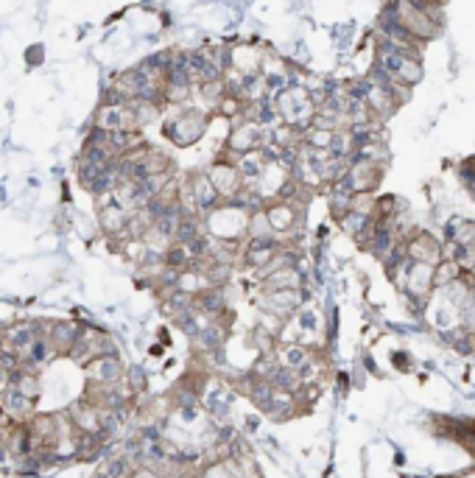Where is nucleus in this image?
Listing matches in <instances>:
<instances>
[{
    "label": "nucleus",
    "mask_w": 475,
    "mask_h": 478,
    "mask_svg": "<svg viewBox=\"0 0 475 478\" xmlns=\"http://www.w3.org/2000/svg\"><path fill=\"white\" fill-rule=\"evenodd\" d=\"M173 112L165 118L162 132L173 146H193L196 140H202V135L207 132L210 115L204 109H190V106H171Z\"/></svg>",
    "instance_id": "obj_1"
},
{
    "label": "nucleus",
    "mask_w": 475,
    "mask_h": 478,
    "mask_svg": "<svg viewBox=\"0 0 475 478\" xmlns=\"http://www.w3.org/2000/svg\"><path fill=\"white\" fill-rule=\"evenodd\" d=\"M207 179H210V185L216 188V193H218L221 202L235 199L238 193L243 190V179H240V173H238L235 159L233 157L216 159V162L207 168Z\"/></svg>",
    "instance_id": "obj_2"
},
{
    "label": "nucleus",
    "mask_w": 475,
    "mask_h": 478,
    "mask_svg": "<svg viewBox=\"0 0 475 478\" xmlns=\"http://www.w3.org/2000/svg\"><path fill=\"white\" fill-rule=\"evenodd\" d=\"M129 478H162L157 470H152V467H143V465H137L135 470H132V476Z\"/></svg>",
    "instance_id": "obj_3"
}]
</instances>
